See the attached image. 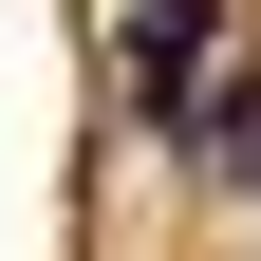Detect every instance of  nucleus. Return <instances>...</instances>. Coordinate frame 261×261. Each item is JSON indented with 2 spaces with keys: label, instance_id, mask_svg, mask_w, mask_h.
Wrapping results in <instances>:
<instances>
[{
  "label": "nucleus",
  "instance_id": "1",
  "mask_svg": "<svg viewBox=\"0 0 261 261\" xmlns=\"http://www.w3.org/2000/svg\"><path fill=\"white\" fill-rule=\"evenodd\" d=\"M187 149H205V168H224V187H261V75H224V93H205V112H187Z\"/></svg>",
  "mask_w": 261,
  "mask_h": 261
}]
</instances>
